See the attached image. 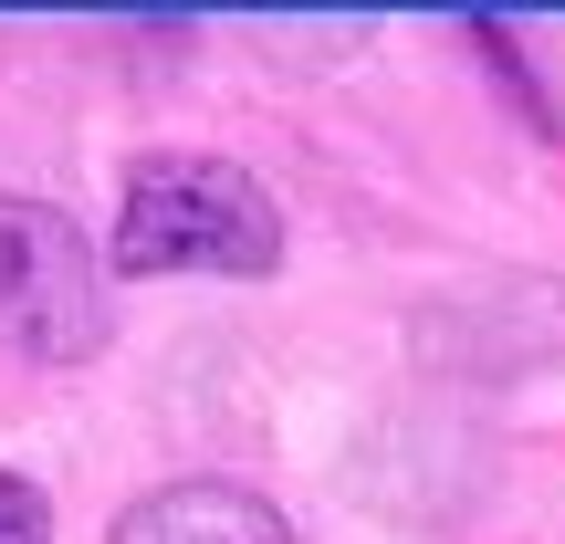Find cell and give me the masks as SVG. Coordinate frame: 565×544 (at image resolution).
<instances>
[{"mask_svg":"<svg viewBox=\"0 0 565 544\" xmlns=\"http://www.w3.org/2000/svg\"><path fill=\"white\" fill-rule=\"evenodd\" d=\"M282 263V210L252 168L231 158H137L116 200V273H221L252 282Z\"/></svg>","mask_w":565,"mask_h":544,"instance_id":"6da1fadb","label":"cell"},{"mask_svg":"<svg viewBox=\"0 0 565 544\" xmlns=\"http://www.w3.org/2000/svg\"><path fill=\"white\" fill-rule=\"evenodd\" d=\"M0 544H53V503L21 471H0Z\"/></svg>","mask_w":565,"mask_h":544,"instance_id":"277c9868","label":"cell"},{"mask_svg":"<svg viewBox=\"0 0 565 544\" xmlns=\"http://www.w3.org/2000/svg\"><path fill=\"white\" fill-rule=\"evenodd\" d=\"M105 544H294V524L242 482H168L147 503H126Z\"/></svg>","mask_w":565,"mask_h":544,"instance_id":"3957f363","label":"cell"},{"mask_svg":"<svg viewBox=\"0 0 565 544\" xmlns=\"http://www.w3.org/2000/svg\"><path fill=\"white\" fill-rule=\"evenodd\" d=\"M0 345L32 366H84L105 345V263L53 200L0 189Z\"/></svg>","mask_w":565,"mask_h":544,"instance_id":"7a4b0ae2","label":"cell"}]
</instances>
